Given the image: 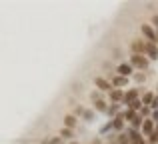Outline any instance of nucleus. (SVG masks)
<instances>
[{
	"label": "nucleus",
	"instance_id": "f257e3e1",
	"mask_svg": "<svg viewBox=\"0 0 158 144\" xmlns=\"http://www.w3.org/2000/svg\"><path fill=\"white\" fill-rule=\"evenodd\" d=\"M128 62H130L132 68L138 70V72H146L148 68H150V60H148L146 56H142V54H130L128 56Z\"/></svg>",
	"mask_w": 158,
	"mask_h": 144
},
{
	"label": "nucleus",
	"instance_id": "f03ea898",
	"mask_svg": "<svg viewBox=\"0 0 158 144\" xmlns=\"http://www.w3.org/2000/svg\"><path fill=\"white\" fill-rule=\"evenodd\" d=\"M138 98H142V88H140V86H132V88H126V90H124V98H122V106L126 108L130 102L138 100Z\"/></svg>",
	"mask_w": 158,
	"mask_h": 144
},
{
	"label": "nucleus",
	"instance_id": "7ed1b4c3",
	"mask_svg": "<svg viewBox=\"0 0 158 144\" xmlns=\"http://www.w3.org/2000/svg\"><path fill=\"white\" fill-rule=\"evenodd\" d=\"M140 34H142V38L146 40V42H154V44H158L156 28L152 26V24H146V22H142V24H140Z\"/></svg>",
	"mask_w": 158,
	"mask_h": 144
},
{
	"label": "nucleus",
	"instance_id": "20e7f679",
	"mask_svg": "<svg viewBox=\"0 0 158 144\" xmlns=\"http://www.w3.org/2000/svg\"><path fill=\"white\" fill-rule=\"evenodd\" d=\"M126 136H128V140H130V144H146V136H144L140 130H136V128H132V126H126Z\"/></svg>",
	"mask_w": 158,
	"mask_h": 144
},
{
	"label": "nucleus",
	"instance_id": "39448f33",
	"mask_svg": "<svg viewBox=\"0 0 158 144\" xmlns=\"http://www.w3.org/2000/svg\"><path fill=\"white\" fill-rule=\"evenodd\" d=\"M130 54H142V56H146V40H144V38H132V42H130Z\"/></svg>",
	"mask_w": 158,
	"mask_h": 144
},
{
	"label": "nucleus",
	"instance_id": "423d86ee",
	"mask_svg": "<svg viewBox=\"0 0 158 144\" xmlns=\"http://www.w3.org/2000/svg\"><path fill=\"white\" fill-rule=\"evenodd\" d=\"M94 86H96V90H100V92H110L112 90V82L108 80L106 76H94Z\"/></svg>",
	"mask_w": 158,
	"mask_h": 144
},
{
	"label": "nucleus",
	"instance_id": "0eeeda50",
	"mask_svg": "<svg viewBox=\"0 0 158 144\" xmlns=\"http://www.w3.org/2000/svg\"><path fill=\"white\" fill-rule=\"evenodd\" d=\"M108 80L112 82V88H120V90H124L128 86V82H130V78H126V76H120V74H112Z\"/></svg>",
	"mask_w": 158,
	"mask_h": 144
},
{
	"label": "nucleus",
	"instance_id": "6e6552de",
	"mask_svg": "<svg viewBox=\"0 0 158 144\" xmlns=\"http://www.w3.org/2000/svg\"><path fill=\"white\" fill-rule=\"evenodd\" d=\"M134 68H132L130 62H120L118 68H116V74H120V76H126V78H132L134 76Z\"/></svg>",
	"mask_w": 158,
	"mask_h": 144
},
{
	"label": "nucleus",
	"instance_id": "1a4fd4ad",
	"mask_svg": "<svg viewBox=\"0 0 158 144\" xmlns=\"http://www.w3.org/2000/svg\"><path fill=\"white\" fill-rule=\"evenodd\" d=\"M122 98H124V90L120 88H112L108 92V102L110 104H122Z\"/></svg>",
	"mask_w": 158,
	"mask_h": 144
},
{
	"label": "nucleus",
	"instance_id": "9d476101",
	"mask_svg": "<svg viewBox=\"0 0 158 144\" xmlns=\"http://www.w3.org/2000/svg\"><path fill=\"white\" fill-rule=\"evenodd\" d=\"M112 128H114L116 134H120V132H124V130H126V120H124L122 112H120L116 118H112Z\"/></svg>",
	"mask_w": 158,
	"mask_h": 144
},
{
	"label": "nucleus",
	"instance_id": "9b49d317",
	"mask_svg": "<svg viewBox=\"0 0 158 144\" xmlns=\"http://www.w3.org/2000/svg\"><path fill=\"white\" fill-rule=\"evenodd\" d=\"M154 130H156V122L152 120V118H144V122H142V128H140V132H142L144 136L148 138L152 132H154Z\"/></svg>",
	"mask_w": 158,
	"mask_h": 144
},
{
	"label": "nucleus",
	"instance_id": "f8f14e48",
	"mask_svg": "<svg viewBox=\"0 0 158 144\" xmlns=\"http://www.w3.org/2000/svg\"><path fill=\"white\" fill-rule=\"evenodd\" d=\"M108 106H110V102L108 100H96V102H92V108H94V112L96 114H106L108 112Z\"/></svg>",
	"mask_w": 158,
	"mask_h": 144
},
{
	"label": "nucleus",
	"instance_id": "ddd939ff",
	"mask_svg": "<svg viewBox=\"0 0 158 144\" xmlns=\"http://www.w3.org/2000/svg\"><path fill=\"white\" fill-rule=\"evenodd\" d=\"M146 58L148 60H158V44L146 42Z\"/></svg>",
	"mask_w": 158,
	"mask_h": 144
},
{
	"label": "nucleus",
	"instance_id": "4468645a",
	"mask_svg": "<svg viewBox=\"0 0 158 144\" xmlns=\"http://www.w3.org/2000/svg\"><path fill=\"white\" fill-rule=\"evenodd\" d=\"M62 126H66V128H76L78 126V118L74 116V114H64V118H62Z\"/></svg>",
	"mask_w": 158,
	"mask_h": 144
},
{
	"label": "nucleus",
	"instance_id": "2eb2a0df",
	"mask_svg": "<svg viewBox=\"0 0 158 144\" xmlns=\"http://www.w3.org/2000/svg\"><path fill=\"white\" fill-rule=\"evenodd\" d=\"M122 104H110L108 106V112H106V116H108V120H112V118H116L120 112H122Z\"/></svg>",
	"mask_w": 158,
	"mask_h": 144
},
{
	"label": "nucleus",
	"instance_id": "dca6fc26",
	"mask_svg": "<svg viewBox=\"0 0 158 144\" xmlns=\"http://www.w3.org/2000/svg\"><path fill=\"white\" fill-rule=\"evenodd\" d=\"M58 136H60L62 140H70V142H72V138H74V130H72V128H66V126H62L60 132H58Z\"/></svg>",
	"mask_w": 158,
	"mask_h": 144
},
{
	"label": "nucleus",
	"instance_id": "f3484780",
	"mask_svg": "<svg viewBox=\"0 0 158 144\" xmlns=\"http://www.w3.org/2000/svg\"><path fill=\"white\" fill-rule=\"evenodd\" d=\"M80 120H84V122H88V124H92V122L96 120V112H94V108H86V112L82 114Z\"/></svg>",
	"mask_w": 158,
	"mask_h": 144
},
{
	"label": "nucleus",
	"instance_id": "a211bd4d",
	"mask_svg": "<svg viewBox=\"0 0 158 144\" xmlns=\"http://www.w3.org/2000/svg\"><path fill=\"white\" fill-rule=\"evenodd\" d=\"M122 116H124V120L130 124V122H134L136 118H138V112H134V110H128V108H124L122 110Z\"/></svg>",
	"mask_w": 158,
	"mask_h": 144
},
{
	"label": "nucleus",
	"instance_id": "6ab92c4d",
	"mask_svg": "<svg viewBox=\"0 0 158 144\" xmlns=\"http://www.w3.org/2000/svg\"><path fill=\"white\" fill-rule=\"evenodd\" d=\"M154 96H156V92H152V90H148V92H142V104L144 106H150L152 104V100H154Z\"/></svg>",
	"mask_w": 158,
	"mask_h": 144
},
{
	"label": "nucleus",
	"instance_id": "aec40b11",
	"mask_svg": "<svg viewBox=\"0 0 158 144\" xmlns=\"http://www.w3.org/2000/svg\"><path fill=\"white\" fill-rule=\"evenodd\" d=\"M108 132H114V128H112V120H106L104 124L100 126V130H98V134H100V136H106Z\"/></svg>",
	"mask_w": 158,
	"mask_h": 144
},
{
	"label": "nucleus",
	"instance_id": "412c9836",
	"mask_svg": "<svg viewBox=\"0 0 158 144\" xmlns=\"http://www.w3.org/2000/svg\"><path fill=\"white\" fill-rule=\"evenodd\" d=\"M40 144H62V138L60 136H46L40 140Z\"/></svg>",
	"mask_w": 158,
	"mask_h": 144
},
{
	"label": "nucleus",
	"instance_id": "4be33fe9",
	"mask_svg": "<svg viewBox=\"0 0 158 144\" xmlns=\"http://www.w3.org/2000/svg\"><path fill=\"white\" fill-rule=\"evenodd\" d=\"M142 100H140V98H138V100H134V102H130V104H128L126 106V108L128 110H134V112H140V110H142Z\"/></svg>",
	"mask_w": 158,
	"mask_h": 144
},
{
	"label": "nucleus",
	"instance_id": "5701e85b",
	"mask_svg": "<svg viewBox=\"0 0 158 144\" xmlns=\"http://www.w3.org/2000/svg\"><path fill=\"white\" fill-rule=\"evenodd\" d=\"M132 80H134L136 84H144V82H146V72H134Z\"/></svg>",
	"mask_w": 158,
	"mask_h": 144
},
{
	"label": "nucleus",
	"instance_id": "b1692460",
	"mask_svg": "<svg viewBox=\"0 0 158 144\" xmlns=\"http://www.w3.org/2000/svg\"><path fill=\"white\" fill-rule=\"evenodd\" d=\"M84 112H86V108H84V106L76 104V106H74V108H72V112H70V114H74V116H76V118H82V114H84Z\"/></svg>",
	"mask_w": 158,
	"mask_h": 144
},
{
	"label": "nucleus",
	"instance_id": "393cba45",
	"mask_svg": "<svg viewBox=\"0 0 158 144\" xmlns=\"http://www.w3.org/2000/svg\"><path fill=\"white\" fill-rule=\"evenodd\" d=\"M118 144H130V140H128V136H126V132H120V134H116V138H114Z\"/></svg>",
	"mask_w": 158,
	"mask_h": 144
},
{
	"label": "nucleus",
	"instance_id": "a878e982",
	"mask_svg": "<svg viewBox=\"0 0 158 144\" xmlns=\"http://www.w3.org/2000/svg\"><path fill=\"white\" fill-rule=\"evenodd\" d=\"M140 116H142V118H150L152 116V108H150V106H142V110H140Z\"/></svg>",
	"mask_w": 158,
	"mask_h": 144
},
{
	"label": "nucleus",
	"instance_id": "bb28decb",
	"mask_svg": "<svg viewBox=\"0 0 158 144\" xmlns=\"http://www.w3.org/2000/svg\"><path fill=\"white\" fill-rule=\"evenodd\" d=\"M90 100H92V102L102 100V92H100V90H92V92H90Z\"/></svg>",
	"mask_w": 158,
	"mask_h": 144
},
{
	"label": "nucleus",
	"instance_id": "cd10ccee",
	"mask_svg": "<svg viewBox=\"0 0 158 144\" xmlns=\"http://www.w3.org/2000/svg\"><path fill=\"white\" fill-rule=\"evenodd\" d=\"M146 140H148V142H150V144H158V132H156V130H154V132H152V134H150V136H148V138H146Z\"/></svg>",
	"mask_w": 158,
	"mask_h": 144
},
{
	"label": "nucleus",
	"instance_id": "c85d7f7f",
	"mask_svg": "<svg viewBox=\"0 0 158 144\" xmlns=\"http://www.w3.org/2000/svg\"><path fill=\"white\" fill-rule=\"evenodd\" d=\"M150 108H152V110H158V94H156V96H154V100H152Z\"/></svg>",
	"mask_w": 158,
	"mask_h": 144
},
{
	"label": "nucleus",
	"instance_id": "c756f323",
	"mask_svg": "<svg viewBox=\"0 0 158 144\" xmlns=\"http://www.w3.org/2000/svg\"><path fill=\"white\" fill-rule=\"evenodd\" d=\"M152 120H154V122H158V110H152Z\"/></svg>",
	"mask_w": 158,
	"mask_h": 144
},
{
	"label": "nucleus",
	"instance_id": "7c9ffc66",
	"mask_svg": "<svg viewBox=\"0 0 158 144\" xmlns=\"http://www.w3.org/2000/svg\"><path fill=\"white\" fill-rule=\"evenodd\" d=\"M156 94H158V82H156Z\"/></svg>",
	"mask_w": 158,
	"mask_h": 144
},
{
	"label": "nucleus",
	"instance_id": "2f4dec72",
	"mask_svg": "<svg viewBox=\"0 0 158 144\" xmlns=\"http://www.w3.org/2000/svg\"><path fill=\"white\" fill-rule=\"evenodd\" d=\"M68 144H78V142H74V140H72V142H68Z\"/></svg>",
	"mask_w": 158,
	"mask_h": 144
},
{
	"label": "nucleus",
	"instance_id": "473e14b6",
	"mask_svg": "<svg viewBox=\"0 0 158 144\" xmlns=\"http://www.w3.org/2000/svg\"><path fill=\"white\" fill-rule=\"evenodd\" d=\"M156 132H158V122H156Z\"/></svg>",
	"mask_w": 158,
	"mask_h": 144
},
{
	"label": "nucleus",
	"instance_id": "72a5a7b5",
	"mask_svg": "<svg viewBox=\"0 0 158 144\" xmlns=\"http://www.w3.org/2000/svg\"><path fill=\"white\" fill-rule=\"evenodd\" d=\"M156 36H158V28H156Z\"/></svg>",
	"mask_w": 158,
	"mask_h": 144
},
{
	"label": "nucleus",
	"instance_id": "f704fd0d",
	"mask_svg": "<svg viewBox=\"0 0 158 144\" xmlns=\"http://www.w3.org/2000/svg\"><path fill=\"white\" fill-rule=\"evenodd\" d=\"M146 144H150V142H146Z\"/></svg>",
	"mask_w": 158,
	"mask_h": 144
}]
</instances>
